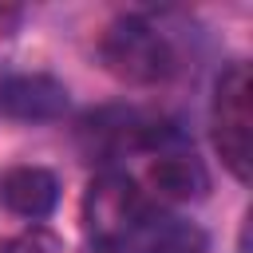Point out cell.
Wrapping results in <instances>:
<instances>
[{"instance_id":"obj_1","label":"cell","mask_w":253,"mask_h":253,"mask_svg":"<svg viewBox=\"0 0 253 253\" xmlns=\"http://www.w3.org/2000/svg\"><path fill=\"white\" fill-rule=\"evenodd\" d=\"M103 67L126 87H154L178 71V51L146 16H119L99 40Z\"/></svg>"},{"instance_id":"obj_2","label":"cell","mask_w":253,"mask_h":253,"mask_svg":"<svg viewBox=\"0 0 253 253\" xmlns=\"http://www.w3.org/2000/svg\"><path fill=\"white\" fill-rule=\"evenodd\" d=\"M150 217L146 194L123 170H103L83 190V229L95 245H126V237H134Z\"/></svg>"},{"instance_id":"obj_3","label":"cell","mask_w":253,"mask_h":253,"mask_svg":"<svg viewBox=\"0 0 253 253\" xmlns=\"http://www.w3.org/2000/svg\"><path fill=\"white\" fill-rule=\"evenodd\" d=\"M210 123H213V146H217L221 162L229 166V174L237 182H249V146H253L249 130H253V115H249V67L245 63H229L217 75Z\"/></svg>"},{"instance_id":"obj_4","label":"cell","mask_w":253,"mask_h":253,"mask_svg":"<svg viewBox=\"0 0 253 253\" xmlns=\"http://www.w3.org/2000/svg\"><path fill=\"white\" fill-rule=\"evenodd\" d=\"M178 130L166 119L130 111V107H103L83 119L79 142L91 158H119L126 150H170Z\"/></svg>"},{"instance_id":"obj_5","label":"cell","mask_w":253,"mask_h":253,"mask_svg":"<svg viewBox=\"0 0 253 253\" xmlns=\"http://www.w3.org/2000/svg\"><path fill=\"white\" fill-rule=\"evenodd\" d=\"M67 111V87L51 75H8L0 79V115L24 123H47Z\"/></svg>"},{"instance_id":"obj_6","label":"cell","mask_w":253,"mask_h":253,"mask_svg":"<svg viewBox=\"0 0 253 253\" xmlns=\"http://www.w3.org/2000/svg\"><path fill=\"white\" fill-rule=\"evenodd\" d=\"M146 182L150 190L162 198V202H202L210 194V170L202 166V158L194 150H158V158L150 162L146 170Z\"/></svg>"},{"instance_id":"obj_7","label":"cell","mask_w":253,"mask_h":253,"mask_svg":"<svg viewBox=\"0 0 253 253\" xmlns=\"http://www.w3.org/2000/svg\"><path fill=\"white\" fill-rule=\"evenodd\" d=\"M0 198L12 213L20 217H47L59 202V178L43 166H12L4 178H0Z\"/></svg>"},{"instance_id":"obj_8","label":"cell","mask_w":253,"mask_h":253,"mask_svg":"<svg viewBox=\"0 0 253 253\" xmlns=\"http://www.w3.org/2000/svg\"><path fill=\"white\" fill-rule=\"evenodd\" d=\"M134 237L138 253H210V237L182 217H150Z\"/></svg>"},{"instance_id":"obj_9","label":"cell","mask_w":253,"mask_h":253,"mask_svg":"<svg viewBox=\"0 0 253 253\" xmlns=\"http://www.w3.org/2000/svg\"><path fill=\"white\" fill-rule=\"evenodd\" d=\"M0 253H63L59 233H51L47 225H32L24 233H12L0 241Z\"/></svg>"},{"instance_id":"obj_10","label":"cell","mask_w":253,"mask_h":253,"mask_svg":"<svg viewBox=\"0 0 253 253\" xmlns=\"http://www.w3.org/2000/svg\"><path fill=\"white\" fill-rule=\"evenodd\" d=\"M91 253H130V249H126V245H95Z\"/></svg>"}]
</instances>
